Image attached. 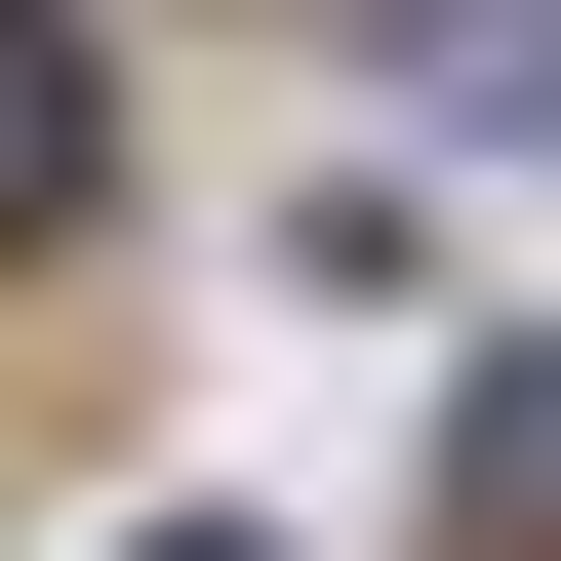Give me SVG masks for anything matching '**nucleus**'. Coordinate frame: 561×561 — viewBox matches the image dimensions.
<instances>
[{
  "mask_svg": "<svg viewBox=\"0 0 561 561\" xmlns=\"http://www.w3.org/2000/svg\"><path fill=\"white\" fill-rule=\"evenodd\" d=\"M121 561H241V522H121Z\"/></svg>",
  "mask_w": 561,
  "mask_h": 561,
  "instance_id": "20e7f679",
  "label": "nucleus"
},
{
  "mask_svg": "<svg viewBox=\"0 0 561 561\" xmlns=\"http://www.w3.org/2000/svg\"><path fill=\"white\" fill-rule=\"evenodd\" d=\"M442 561H561V321L481 362V442H442Z\"/></svg>",
  "mask_w": 561,
  "mask_h": 561,
  "instance_id": "f03ea898",
  "label": "nucleus"
},
{
  "mask_svg": "<svg viewBox=\"0 0 561 561\" xmlns=\"http://www.w3.org/2000/svg\"><path fill=\"white\" fill-rule=\"evenodd\" d=\"M81 161H121V81H81V0H0V241H81Z\"/></svg>",
  "mask_w": 561,
  "mask_h": 561,
  "instance_id": "f257e3e1",
  "label": "nucleus"
},
{
  "mask_svg": "<svg viewBox=\"0 0 561 561\" xmlns=\"http://www.w3.org/2000/svg\"><path fill=\"white\" fill-rule=\"evenodd\" d=\"M401 81H442V121H522V161H561V0H401Z\"/></svg>",
  "mask_w": 561,
  "mask_h": 561,
  "instance_id": "7ed1b4c3",
  "label": "nucleus"
}]
</instances>
